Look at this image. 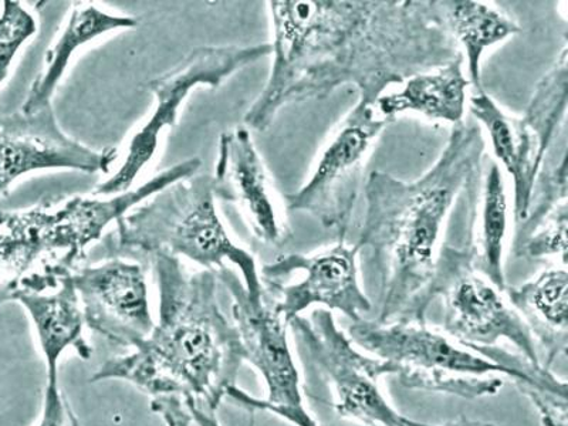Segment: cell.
Listing matches in <instances>:
<instances>
[{"label":"cell","instance_id":"obj_9","mask_svg":"<svg viewBox=\"0 0 568 426\" xmlns=\"http://www.w3.org/2000/svg\"><path fill=\"white\" fill-rule=\"evenodd\" d=\"M272 54V44L256 45H201L186 55L169 73L145 84L156 100L150 119L131 139L125 159L119 171L101 182L94 195L115 196L133 186L142 170L150 164L159 150L161 134L175 126L180 106L192 90L205 85L216 89L236 71Z\"/></svg>","mask_w":568,"mask_h":426},{"label":"cell","instance_id":"obj_24","mask_svg":"<svg viewBox=\"0 0 568 426\" xmlns=\"http://www.w3.org/2000/svg\"><path fill=\"white\" fill-rule=\"evenodd\" d=\"M567 48L562 49L549 73L537 84L524 116L532 135L539 142L542 154L547 155L551 145L566 134L568 100Z\"/></svg>","mask_w":568,"mask_h":426},{"label":"cell","instance_id":"obj_8","mask_svg":"<svg viewBox=\"0 0 568 426\" xmlns=\"http://www.w3.org/2000/svg\"><path fill=\"white\" fill-rule=\"evenodd\" d=\"M304 364L317 369L329 384L334 409L339 417L368 426H403V415L390 407L378 382L383 365L373 355H364L353 339L337 327L333 313L317 307L306 318L287 323Z\"/></svg>","mask_w":568,"mask_h":426},{"label":"cell","instance_id":"obj_4","mask_svg":"<svg viewBox=\"0 0 568 426\" xmlns=\"http://www.w3.org/2000/svg\"><path fill=\"white\" fill-rule=\"evenodd\" d=\"M191 159L110 200L71 196L23 211H0V306L58 291L73 275L105 227L175 182L195 175Z\"/></svg>","mask_w":568,"mask_h":426},{"label":"cell","instance_id":"obj_18","mask_svg":"<svg viewBox=\"0 0 568 426\" xmlns=\"http://www.w3.org/2000/svg\"><path fill=\"white\" fill-rule=\"evenodd\" d=\"M136 24L139 20L135 18L106 13L93 3H74L63 32L44 54L43 73L33 81L20 111L30 115L52 105L55 89L64 78L74 53L83 45L115 30L133 29Z\"/></svg>","mask_w":568,"mask_h":426},{"label":"cell","instance_id":"obj_22","mask_svg":"<svg viewBox=\"0 0 568 426\" xmlns=\"http://www.w3.org/2000/svg\"><path fill=\"white\" fill-rule=\"evenodd\" d=\"M444 7L449 32L468 63L470 84L479 93L485 90L480 64L486 50L519 34L521 29L514 19L488 3L453 0L444 2Z\"/></svg>","mask_w":568,"mask_h":426},{"label":"cell","instance_id":"obj_15","mask_svg":"<svg viewBox=\"0 0 568 426\" xmlns=\"http://www.w3.org/2000/svg\"><path fill=\"white\" fill-rule=\"evenodd\" d=\"M212 182L215 196L241 207L263 245L282 247L291 240V227L278 210L265 164L246 126L221 135Z\"/></svg>","mask_w":568,"mask_h":426},{"label":"cell","instance_id":"obj_21","mask_svg":"<svg viewBox=\"0 0 568 426\" xmlns=\"http://www.w3.org/2000/svg\"><path fill=\"white\" fill-rule=\"evenodd\" d=\"M18 303L32 318L48 375H59V359L68 349L84 362L91 358L93 348L84 337L83 311L71 276L64 278L58 291L24 296Z\"/></svg>","mask_w":568,"mask_h":426},{"label":"cell","instance_id":"obj_23","mask_svg":"<svg viewBox=\"0 0 568 426\" xmlns=\"http://www.w3.org/2000/svg\"><path fill=\"white\" fill-rule=\"evenodd\" d=\"M507 235V196L504 175L494 162L485 175L481 225L475 255V271L506 291L504 251Z\"/></svg>","mask_w":568,"mask_h":426},{"label":"cell","instance_id":"obj_13","mask_svg":"<svg viewBox=\"0 0 568 426\" xmlns=\"http://www.w3.org/2000/svg\"><path fill=\"white\" fill-rule=\"evenodd\" d=\"M119 151L93 150L70 139L55 119L53 105L36 114L0 116V191L33 171L71 170L106 174Z\"/></svg>","mask_w":568,"mask_h":426},{"label":"cell","instance_id":"obj_11","mask_svg":"<svg viewBox=\"0 0 568 426\" xmlns=\"http://www.w3.org/2000/svg\"><path fill=\"white\" fill-rule=\"evenodd\" d=\"M390 121L388 116H378L374 106L354 105L320 155L311 180L301 190L286 195L287 210L307 212L327 230L346 236L364 187L369 151Z\"/></svg>","mask_w":568,"mask_h":426},{"label":"cell","instance_id":"obj_25","mask_svg":"<svg viewBox=\"0 0 568 426\" xmlns=\"http://www.w3.org/2000/svg\"><path fill=\"white\" fill-rule=\"evenodd\" d=\"M38 32L33 14L20 2L4 0L0 8V85L8 80L19 50Z\"/></svg>","mask_w":568,"mask_h":426},{"label":"cell","instance_id":"obj_26","mask_svg":"<svg viewBox=\"0 0 568 426\" xmlns=\"http://www.w3.org/2000/svg\"><path fill=\"white\" fill-rule=\"evenodd\" d=\"M38 426H81L68 398L60 389L59 375H48L42 418Z\"/></svg>","mask_w":568,"mask_h":426},{"label":"cell","instance_id":"obj_7","mask_svg":"<svg viewBox=\"0 0 568 426\" xmlns=\"http://www.w3.org/2000/svg\"><path fill=\"white\" fill-rule=\"evenodd\" d=\"M217 281L225 284L233 306L235 326L245 349V362L261 373L267 387V398L257 399L237 387L227 390V398L247 410H267L294 426H318L304 408L301 377L294 363L288 327L277 313L275 298L267 291L251 297L245 284L232 268L216 271Z\"/></svg>","mask_w":568,"mask_h":426},{"label":"cell","instance_id":"obj_17","mask_svg":"<svg viewBox=\"0 0 568 426\" xmlns=\"http://www.w3.org/2000/svg\"><path fill=\"white\" fill-rule=\"evenodd\" d=\"M567 152L552 166L542 165L525 221L516 225V257L560 256L567 262Z\"/></svg>","mask_w":568,"mask_h":426},{"label":"cell","instance_id":"obj_5","mask_svg":"<svg viewBox=\"0 0 568 426\" xmlns=\"http://www.w3.org/2000/svg\"><path fill=\"white\" fill-rule=\"evenodd\" d=\"M212 175H192L165 187L116 221L103 241L104 256L134 258L150 266L159 252L185 256L206 268L220 271L225 262L240 268L251 297L263 286L255 256L237 245L217 215Z\"/></svg>","mask_w":568,"mask_h":426},{"label":"cell","instance_id":"obj_6","mask_svg":"<svg viewBox=\"0 0 568 426\" xmlns=\"http://www.w3.org/2000/svg\"><path fill=\"white\" fill-rule=\"evenodd\" d=\"M349 338L383 364L384 377L403 387L476 399L496 395L504 387L497 374L509 372L435 333L425 323H378L363 318L349 327Z\"/></svg>","mask_w":568,"mask_h":426},{"label":"cell","instance_id":"obj_20","mask_svg":"<svg viewBox=\"0 0 568 426\" xmlns=\"http://www.w3.org/2000/svg\"><path fill=\"white\" fill-rule=\"evenodd\" d=\"M510 306L520 314L536 344L545 354L542 365L551 368L568 347V275L550 268L520 286L506 287Z\"/></svg>","mask_w":568,"mask_h":426},{"label":"cell","instance_id":"obj_14","mask_svg":"<svg viewBox=\"0 0 568 426\" xmlns=\"http://www.w3.org/2000/svg\"><path fill=\"white\" fill-rule=\"evenodd\" d=\"M444 329L466 348L496 347L506 339L532 364H541L539 348L520 314L501 296L499 288L465 268L446 286Z\"/></svg>","mask_w":568,"mask_h":426},{"label":"cell","instance_id":"obj_1","mask_svg":"<svg viewBox=\"0 0 568 426\" xmlns=\"http://www.w3.org/2000/svg\"><path fill=\"white\" fill-rule=\"evenodd\" d=\"M271 75L245 115L266 131L284 105L326 100L355 85L358 106H375L390 85L462 53L436 0H275Z\"/></svg>","mask_w":568,"mask_h":426},{"label":"cell","instance_id":"obj_27","mask_svg":"<svg viewBox=\"0 0 568 426\" xmlns=\"http://www.w3.org/2000/svg\"><path fill=\"white\" fill-rule=\"evenodd\" d=\"M403 426H496L494 424L481 423V420H471L466 418H459L453 420V423H448L445 425H429L424 423H418V420L405 418Z\"/></svg>","mask_w":568,"mask_h":426},{"label":"cell","instance_id":"obj_2","mask_svg":"<svg viewBox=\"0 0 568 426\" xmlns=\"http://www.w3.org/2000/svg\"><path fill=\"white\" fill-rule=\"evenodd\" d=\"M160 294L159 323L134 353L105 362L91 383L121 379L149 395L166 426L216 415L245 362L240 332L217 302V273H187L180 258L151 257Z\"/></svg>","mask_w":568,"mask_h":426},{"label":"cell","instance_id":"obj_16","mask_svg":"<svg viewBox=\"0 0 568 426\" xmlns=\"http://www.w3.org/2000/svg\"><path fill=\"white\" fill-rule=\"evenodd\" d=\"M470 113L489 135L494 154L514 180V216L516 225L525 221L537 175L546 155L524 119L506 114L486 91L469 99Z\"/></svg>","mask_w":568,"mask_h":426},{"label":"cell","instance_id":"obj_29","mask_svg":"<svg viewBox=\"0 0 568 426\" xmlns=\"http://www.w3.org/2000/svg\"><path fill=\"white\" fill-rule=\"evenodd\" d=\"M0 195H3V192H2V191H0Z\"/></svg>","mask_w":568,"mask_h":426},{"label":"cell","instance_id":"obj_19","mask_svg":"<svg viewBox=\"0 0 568 426\" xmlns=\"http://www.w3.org/2000/svg\"><path fill=\"white\" fill-rule=\"evenodd\" d=\"M464 63L460 53L443 68L413 75L400 90L379 98L375 103L378 113L393 120L398 114L415 113L454 125L462 123L470 84L464 74Z\"/></svg>","mask_w":568,"mask_h":426},{"label":"cell","instance_id":"obj_12","mask_svg":"<svg viewBox=\"0 0 568 426\" xmlns=\"http://www.w3.org/2000/svg\"><path fill=\"white\" fill-rule=\"evenodd\" d=\"M146 265L134 258L100 257L95 265L71 275L79 294L84 324L106 342L136 348L155 327L152 317Z\"/></svg>","mask_w":568,"mask_h":426},{"label":"cell","instance_id":"obj_10","mask_svg":"<svg viewBox=\"0 0 568 426\" xmlns=\"http://www.w3.org/2000/svg\"><path fill=\"white\" fill-rule=\"evenodd\" d=\"M358 256L357 243L347 245L346 236H339L327 251L277 257L262 267V283L286 323L314 306L362 322L373 307L359 284Z\"/></svg>","mask_w":568,"mask_h":426},{"label":"cell","instance_id":"obj_3","mask_svg":"<svg viewBox=\"0 0 568 426\" xmlns=\"http://www.w3.org/2000/svg\"><path fill=\"white\" fill-rule=\"evenodd\" d=\"M485 150L481 126L462 121L418 180L400 181L382 171L365 180L357 246L382 282L378 323H425L436 273L449 246L446 223L462 197L478 186Z\"/></svg>","mask_w":568,"mask_h":426},{"label":"cell","instance_id":"obj_28","mask_svg":"<svg viewBox=\"0 0 568 426\" xmlns=\"http://www.w3.org/2000/svg\"><path fill=\"white\" fill-rule=\"evenodd\" d=\"M194 424L197 426H221L216 415L202 413L194 414Z\"/></svg>","mask_w":568,"mask_h":426}]
</instances>
